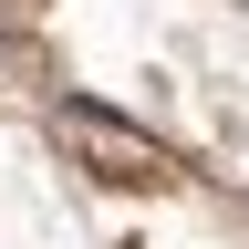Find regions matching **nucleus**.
<instances>
[{
	"label": "nucleus",
	"mask_w": 249,
	"mask_h": 249,
	"mask_svg": "<svg viewBox=\"0 0 249 249\" xmlns=\"http://www.w3.org/2000/svg\"><path fill=\"white\" fill-rule=\"evenodd\" d=\"M62 124H73L83 145H104V156H114V177H156V166H166V156H156V145H135L114 114H62Z\"/></svg>",
	"instance_id": "f257e3e1"
}]
</instances>
